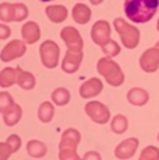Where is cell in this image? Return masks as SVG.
I'll return each instance as SVG.
<instances>
[{
	"label": "cell",
	"mask_w": 159,
	"mask_h": 160,
	"mask_svg": "<svg viewBox=\"0 0 159 160\" xmlns=\"http://www.w3.org/2000/svg\"><path fill=\"white\" fill-rule=\"evenodd\" d=\"M104 0H90V3H92L93 6H97V4H101Z\"/></svg>",
	"instance_id": "obj_34"
},
{
	"label": "cell",
	"mask_w": 159,
	"mask_h": 160,
	"mask_svg": "<svg viewBox=\"0 0 159 160\" xmlns=\"http://www.w3.org/2000/svg\"><path fill=\"white\" fill-rule=\"evenodd\" d=\"M61 38L68 47V49L83 51V38L75 27H72V25L64 27L61 30Z\"/></svg>",
	"instance_id": "obj_9"
},
{
	"label": "cell",
	"mask_w": 159,
	"mask_h": 160,
	"mask_svg": "<svg viewBox=\"0 0 159 160\" xmlns=\"http://www.w3.org/2000/svg\"><path fill=\"white\" fill-rule=\"evenodd\" d=\"M113 25H114V30L117 31V34L120 35V39L123 42L124 48L134 49V48H137L140 45L141 32L135 25L130 24V22H127L126 20L120 18V17H117L114 20Z\"/></svg>",
	"instance_id": "obj_4"
},
{
	"label": "cell",
	"mask_w": 159,
	"mask_h": 160,
	"mask_svg": "<svg viewBox=\"0 0 159 160\" xmlns=\"http://www.w3.org/2000/svg\"><path fill=\"white\" fill-rule=\"evenodd\" d=\"M27 52V44L21 39H13L0 52V61L2 62H11L14 59L21 58Z\"/></svg>",
	"instance_id": "obj_7"
},
{
	"label": "cell",
	"mask_w": 159,
	"mask_h": 160,
	"mask_svg": "<svg viewBox=\"0 0 159 160\" xmlns=\"http://www.w3.org/2000/svg\"><path fill=\"white\" fill-rule=\"evenodd\" d=\"M17 83V68H4L0 72V87L7 88Z\"/></svg>",
	"instance_id": "obj_22"
},
{
	"label": "cell",
	"mask_w": 159,
	"mask_h": 160,
	"mask_svg": "<svg viewBox=\"0 0 159 160\" xmlns=\"http://www.w3.org/2000/svg\"><path fill=\"white\" fill-rule=\"evenodd\" d=\"M14 104V100L10 93L0 91V114H4L11 105Z\"/></svg>",
	"instance_id": "obj_28"
},
{
	"label": "cell",
	"mask_w": 159,
	"mask_h": 160,
	"mask_svg": "<svg viewBox=\"0 0 159 160\" xmlns=\"http://www.w3.org/2000/svg\"><path fill=\"white\" fill-rule=\"evenodd\" d=\"M72 18L75 20L76 24L85 25L92 18V10L85 3H76L72 8Z\"/></svg>",
	"instance_id": "obj_16"
},
{
	"label": "cell",
	"mask_w": 159,
	"mask_h": 160,
	"mask_svg": "<svg viewBox=\"0 0 159 160\" xmlns=\"http://www.w3.org/2000/svg\"><path fill=\"white\" fill-rule=\"evenodd\" d=\"M51 100L54 104L59 105V107L66 105L70 101V91L65 87H58L51 93Z\"/></svg>",
	"instance_id": "obj_23"
},
{
	"label": "cell",
	"mask_w": 159,
	"mask_h": 160,
	"mask_svg": "<svg viewBox=\"0 0 159 160\" xmlns=\"http://www.w3.org/2000/svg\"><path fill=\"white\" fill-rule=\"evenodd\" d=\"M110 128H111V131L114 133H117V135L124 133L127 129H128V119H127V117L123 115V114L114 115L111 119V122H110Z\"/></svg>",
	"instance_id": "obj_24"
},
{
	"label": "cell",
	"mask_w": 159,
	"mask_h": 160,
	"mask_svg": "<svg viewBox=\"0 0 159 160\" xmlns=\"http://www.w3.org/2000/svg\"><path fill=\"white\" fill-rule=\"evenodd\" d=\"M138 145H140V141L138 138H127L124 139L123 142L117 145V148L114 149V156L120 160H127L131 159L132 156L135 155L138 149Z\"/></svg>",
	"instance_id": "obj_12"
},
{
	"label": "cell",
	"mask_w": 159,
	"mask_h": 160,
	"mask_svg": "<svg viewBox=\"0 0 159 160\" xmlns=\"http://www.w3.org/2000/svg\"><path fill=\"white\" fill-rule=\"evenodd\" d=\"M155 47H156V48H158V49H159V41L156 42V44H155Z\"/></svg>",
	"instance_id": "obj_37"
},
{
	"label": "cell",
	"mask_w": 159,
	"mask_h": 160,
	"mask_svg": "<svg viewBox=\"0 0 159 160\" xmlns=\"http://www.w3.org/2000/svg\"><path fill=\"white\" fill-rule=\"evenodd\" d=\"M41 2H44V3H48V2H52V0H41Z\"/></svg>",
	"instance_id": "obj_36"
},
{
	"label": "cell",
	"mask_w": 159,
	"mask_h": 160,
	"mask_svg": "<svg viewBox=\"0 0 159 160\" xmlns=\"http://www.w3.org/2000/svg\"><path fill=\"white\" fill-rule=\"evenodd\" d=\"M6 142L8 143V146L11 148V150H13V153L18 152V149L21 148V138H20L17 133H11L10 136H8L7 139H6Z\"/></svg>",
	"instance_id": "obj_30"
},
{
	"label": "cell",
	"mask_w": 159,
	"mask_h": 160,
	"mask_svg": "<svg viewBox=\"0 0 159 160\" xmlns=\"http://www.w3.org/2000/svg\"><path fill=\"white\" fill-rule=\"evenodd\" d=\"M138 160H159V149L156 146H146L145 149L141 152L140 159Z\"/></svg>",
	"instance_id": "obj_27"
},
{
	"label": "cell",
	"mask_w": 159,
	"mask_h": 160,
	"mask_svg": "<svg viewBox=\"0 0 159 160\" xmlns=\"http://www.w3.org/2000/svg\"><path fill=\"white\" fill-rule=\"evenodd\" d=\"M21 37L25 44H28V45L35 44V42L39 41V38H41L39 25L37 24L35 21H27L21 27Z\"/></svg>",
	"instance_id": "obj_14"
},
{
	"label": "cell",
	"mask_w": 159,
	"mask_h": 160,
	"mask_svg": "<svg viewBox=\"0 0 159 160\" xmlns=\"http://www.w3.org/2000/svg\"><path fill=\"white\" fill-rule=\"evenodd\" d=\"M23 117V108L18 104H13L4 114H3V121L7 127H14L20 122Z\"/></svg>",
	"instance_id": "obj_18"
},
{
	"label": "cell",
	"mask_w": 159,
	"mask_h": 160,
	"mask_svg": "<svg viewBox=\"0 0 159 160\" xmlns=\"http://www.w3.org/2000/svg\"><path fill=\"white\" fill-rule=\"evenodd\" d=\"M82 61H83V51L68 49L65 58L62 59V70L68 75H72L80 68Z\"/></svg>",
	"instance_id": "obj_11"
},
{
	"label": "cell",
	"mask_w": 159,
	"mask_h": 160,
	"mask_svg": "<svg viewBox=\"0 0 159 160\" xmlns=\"http://www.w3.org/2000/svg\"><path fill=\"white\" fill-rule=\"evenodd\" d=\"M11 35V28L4 22H0V39H7Z\"/></svg>",
	"instance_id": "obj_32"
},
{
	"label": "cell",
	"mask_w": 159,
	"mask_h": 160,
	"mask_svg": "<svg viewBox=\"0 0 159 160\" xmlns=\"http://www.w3.org/2000/svg\"><path fill=\"white\" fill-rule=\"evenodd\" d=\"M159 8V0H126L124 13L135 24H144L154 18Z\"/></svg>",
	"instance_id": "obj_1"
},
{
	"label": "cell",
	"mask_w": 159,
	"mask_h": 160,
	"mask_svg": "<svg viewBox=\"0 0 159 160\" xmlns=\"http://www.w3.org/2000/svg\"><path fill=\"white\" fill-rule=\"evenodd\" d=\"M156 30H158V32H159V18H158V22H156Z\"/></svg>",
	"instance_id": "obj_35"
},
{
	"label": "cell",
	"mask_w": 159,
	"mask_h": 160,
	"mask_svg": "<svg viewBox=\"0 0 159 160\" xmlns=\"http://www.w3.org/2000/svg\"><path fill=\"white\" fill-rule=\"evenodd\" d=\"M47 145L44 142L38 141V139H33V141L27 142V153L34 159H41L47 155Z\"/></svg>",
	"instance_id": "obj_20"
},
{
	"label": "cell",
	"mask_w": 159,
	"mask_h": 160,
	"mask_svg": "<svg viewBox=\"0 0 159 160\" xmlns=\"http://www.w3.org/2000/svg\"><path fill=\"white\" fill-rule=\"evenodd\" d=\"M82 160H101V155L99 152H96V150H90V152L85 153Z\"/></svg>",
	"instance_id": "obj_33"
},
{
	"label": "cell",
	"mask_w": 159,
	"mask_h": 160,
	"mask_svg": "<svg viewBox=\"0 0 159 160\" xmlns=\"http://www.w3.org/2000/svg\"><path fill=\"white\" fill-rule=\"evenodd\" d=\"M85 112L93 122H96L99 125L107 124L111 118L109 107L100 101H89L85 105Z\"/></svg>",
	"instance_id": "obj_6"
},
{
	"label": "cell",
	"mask_w": 159,
	"mask_h": 160,
	"mask_svg": "<svg viewBox=\"0 0 159 160\" xmlns=\"http://www.w3.org/2000/svg\"><path fill=\"white\" fill-rule=\"evenodd\" d=\"M140 66L145 73H155L159 69V49L156 47L144 51L140 58Z\"/></svg>",
	"instance_id": "obj_10"
},
{
	"label": "cell",
	"mask_w": 159,
	"mask_h": 160,
	"mask_svg": "<svg viewBox=\"0 0 159 160\" xmlns=\"http://www.w3.org/2000/svg\"><path fill=\"white\" fill-rule=\"evenodd\" d=\"M59 56H61V48L52 39H47L39 45V58L41 63L47 69H55L59 63Z\"/></svg>",
	"instance_id": "obj_5"
},
{
	"label": "cell",
	"mask_w": 159,
	"mask_h": 160,
	"mask_svg": "<svg viewBox=\"0 0 159 160\" xmlns=\"http://www.w3.org/2000/svg\"><path fill=\"white\" fill-rule=\"evenodd\" d=\"M0 20L3 22L14 21V4H11V3H0Z\"/></svg>",
	"instance_id": "obj_25"
},
{
	"label": "cell",
	"mask_w": 159,
	"mask_h": 160,
	"mask_svg": "<svg viewBox=\"0 0 159 160\" xmlns=\"http://www.w3.org/2000/svg\"><path fill=\"white\" fill-rule=\"evenodd\" d=\"M17 84L23 90H33L35 87V78L33 73L23 70L21 68H17Z\"/></svg>",
	"instance_id": "obj_19"
},
{
	"label": "cell",
	"mask_w": 159,
	"mask_h": 160,
	"mask_svg": "<svg viewBox=\"0 0 159 160\" xmlns=\"http://www.w3.org/2000/svg\"><path fill=\"white\" fill-rule=\"evenodd\" d=\"M97 72L100 73L104 78L107 83L113 87H120L121 84L126 80V76H124V72L121 70L120 65L115 61H113V58H104L99 59L97 62Z\"/></svg>",
	"instance_id": "obj_3"
},
{
	"label": "cell",
	"mask_w": 159,
	"mask_h": 160,
	"mask_svg": "<svg viewBox=\"0 0 159 160\" xmlns=\"http://www.w3.org/2000/svg\"><path fill=\"white\" fill-rule=\"evenodd\" d=\"M45 14L49 18V21L59 24L68 18V8L62 4H51L45 7Z\"/></svg>",
	"instance_id": "obj_17"
},
{
	"label": "cell",
	"mask_w": 159,
	"mask_h": 160,
	"mask_svg": "<svg viewBox=\"0 0 159 160\" xmlns=\"http://www.w3.org/2000/svg\"><path fill=\"white\" fill-rule=\"evenodd\" d=\"M158 142H159V133H158Z\"/></svg>",
	"instance_id": "obj_38"
},
{
	"label": "cell",
	"mask_w": 159,
	"mask_h": 160,
	"mask_svg": "<svg viewBox=\"0 0 159 160\" xmlns=\"http://www.w3.org/2000/svg\"><path fill=\"white\" fill-rule=\"evenodd\" d=\"M38 119L44 124H48L54 119V115H55V105L51 101H44L41 102V105L38 107Z\"/></svg>",
	"instance_id": "obj_21"
},
{
	"label": "cell",
	"mask_w": 159,
	"mask_h": 160,
	"mask_svg": "<svg viewBox=\"0 0 159 160\" xmlns=\"http://www.w3.org/2000/svg\"><path fill=\"white\" fill-rule=\"evenodd\" d=\"M101 51L104 52V55H106L107 58H114V56L120 55L121 48H120V45L114 41V39H110L106 45L101 47Z\"/></svg>",
	"instance_id": "obj_26"
},
{
	"label": "cell",
	"mask_w": 159,
	"mask_h": 160,
	"mask_svg": "<svg viewBox=\"0 0 159 160\" xmlns=\"http://www.w3.org/2000/svg\"><path fill=\"white\" fill-rule=\"evenodd\" d=\"M28 17V8L23 3H14V21H23Z\"/></svg>",
	"instance_id": "obj_29"
},
{
	"label": "cell",
	"mask_w": 159,
	"mask_h": 160,
	"mask_svg": "<svg viewBox=\"0 0 159 160\" xmlns=\"http://www.w3.org/2000/svg\"><path fill=\"white\" fill-rule=\"evenodd\" d=\"M90 35H92V41L95 42L96 45H99L100 48L103 47V45H106L107 42L111 39L110 38V37H111V25H110V22L106 21V20H99V21H96L92 27Z\"/></svg>",
	"instance_id": "obj_8"
},
{
	"label": "cell",
	"mask_w": 159,
	"mask_h": 160,
	"mask_svg": "<svg viewBox=\"0 0 159 160\" xmlns=\"http://www.w3.org/2000/svg\"><path fill=\"white\" fill-rule=\"evenodd\" d=\"M11 155H13V150L7 142H0V160H8Z\"/></svg>",
	"instance_id": "obj_31"
},
{
	"label": "cell",
	"mask_w": 159,
	"mask_h": 160,
	"mask_svg": "<svg viewBox=\"0 0 159 160\" xmlns=\"http://www.w3.org/2000/svg\"><path fill=\"white\" fill-rule=\"evenodd\" d=\"M103 90V82L99 78H90L89 80L82 83L80 88H79V96L82 98H93V97L99 96Z\"/></svg>",
	"instance_id": "obj_13"
},
{
	"label": "cell",
	"mask_w": 159,
	"mask_h": 160,
	"mask_svg": "<svg viewBox=\"0 0 159 160\" xmlns=\"http://www.w3.org/2000/svg\"><path fill=\"white\" fill-rule=\"evenodd\" d=\"M127 100L135 107H142L149 101V93L142 87H132L127 93Z\"/></svg>",
	"instance_id": "obj_15"
},
{
	"label": "cell",
	"mask_w": 159,
	"mask_h": 160,
	"mask_svg": "<svg viewBox=\"0 0 159 160\" xmlns=\"http://www.w3.org/2000/svg\"><path fill=\"white\" fill-rule=\"evenodd\" d=\"M80 138V132L75 128H68L64 131L59 142V160H82L76 152Z\"/></svg>",
	"instance_id": "obj_2"
}]
</instances>
